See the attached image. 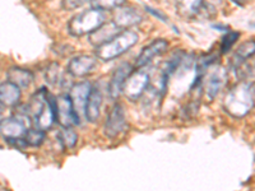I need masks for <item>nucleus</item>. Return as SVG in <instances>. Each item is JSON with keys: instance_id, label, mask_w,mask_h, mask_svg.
<instances>
[{"instance_id": "obj_1", "label": "nucleus", "mask_w": 255, "mask_h": 191, "mask_svg": "<svg viewBox=\"0 0 255 191\" xmlns=\"http://www.w3.org/2000/svg\"><path fill=\"white\" fill-rule=\"evenodd\" d=\"M56 97L50 95L46 87L38 88L26 104L31 124L42 131L50 130L55 122Z\"/></svg>"}, {"instance_id": "obj_2", "label": "nucleus", "mask_w": 255, "mask_h": 191, "mask_svg": "<svg viewBox=\"0 0 255 191\" xmlns=\"http://www.w3.org/2000/svg\"><path fill=\"white\" fill-rule=\"evenodd\" d=\"M254 107V83L240 82L235 84L223 98V108L234 117H244Z\"/></svg>"}, {"instance_id": "obj_3", "label": "nucleus", "mask_w": 255, "mask_h": 191, "mask_svg": "<svg viewBox=\"0 0 255 191\" xmlns=\"http://www.w3.org/2000/svg\"><path fill=\"white\" fill-rule=\"evenodd\" d=\"M138 41H139V35L136 32L131 29H124L106 44L96 47V58L97 60L100 59L102 61H111L129 51L131 47L135 46Z\"/></svg>"}, {"instance_id": "obj_4", "label": "nucleus", "mask_w": 255, "mask_h": 191, "mask_svg": "<svg viewBox=\"0 0 255 191\" xmlns=\"http://www.w3.org/2000/svg\"><path fill=\"white\" fill-rule=\"evenodd\" d=\"M106 23L105 12L91 6L83 12L76 14L68 23V32L73 37H82L86 35H92L100 27Z\"/></svg>"}, {"instance_id": "obj_5", "label": "nucleus", "mask_w": 255, "mask_h": 191, "mask_svg": "<svg viewBox=\"0 0 255 191\" xmlns=\"http://www.w3.org/2000/svg\"><path fill=\"white\" fill-rule=\"evenodd\" d=\"M151 83V76L144 70L131 72V74L125 81L123 92L129 101H138L143 96Z\"/></svg>"}, {"instance_id": "obj_6", "label": "nucleus", "mask_w": 255, "mask_h": 191, "mask_svg": "<svg viewBox=\"0 0 255 191\" xmlns=\"http://www.w3.org/2000/svg\"><path fill=\"white\" fill-rule=\"evenodd\" d=\"M55 122H59L61 126L69 127L81 124V117L74 111V107H73V103L68 93H64V95L56 97Z\"/></svg>"}, {"instance_id": "obj_7", "label": "nucleus", "mask_w": 255, "mask_h": 191, "mask_svg": "<svg viewBox=\"0 0 255 191\" xmlns=\"http://www.w3.org/2000/svg\"><path fill=\"white\" fill-rule=\"evenodd\" d=\"M128 122L125 110L120 103H115L109 112L104 125V134L110 139H115L127 130Z\"/></svg>"}, {"instance_id": "obj_8", "label": "nucleus", "mask_w": 255, "mask_h": 191, "mask_svg": "<svg viewBox=\"0 0 255 191\" xmlns=\"http://www.w3.org/2000/svg\"><path fill=\"white\" fill-rule=\"evenodd\" d=\"M227 81H229V76H227V70L225 68L218 64L209 67V74L204 81L207 97L209 99H215L218 93L222 91V88L226 86Z\"/></svg>"}, {"instance_id": "obj_9", "label": "nucleus", "mask_w": 255, "mask_h": 191, "mask_svg": "<svg viewBox=\"0 0 255 191\" xmlns=\"http://www.w3.org/2000/svg\"><path fill=\"white\" fill-rule=\"evenodd\" d=\"M143 20L142 13L135 8L130 5H122L116 8V12L114 13V24L119 29H129L130 27L139 24Z\"/></svg>"}, {"instance_id": "obj_10", "label": "nucleus", "mask_w": 255, "mask_h": 191, "mask_svg": "<svg viewBox=\"0 0 255 191\" xmlns=\"http://www.w3.org/2000/svg\"><path fill=\"white\" fill-rule=\"evenodd\" d=\"M97 67V58L93 55H77L69 61L67 68V72L69 76L74 77V78H83L87 77L88 74L95 70Z\"/></svg>"}, {"instance_id": "obj_11", "label": "nucleus", "mask_w": 255, "mask_h": 191, "mask_svg": "<svg viewBox=\"0 0 255 191\" xmlns=\"http://www.w3.org/2000/svg\"><path fill=\"white\" fill-rule=\"evenodd\" d=\"M131 72H133V67L129 63H123L116 68L115 72L113 73L110 82H109L108 87V92L111 99L119 98V96L123 92L125 81L128 79V77L130 76Z\"/></svg>"}, {"instance_id": "obj_12", "label": "nucleus", "mask_w": 255, "mask_h": 191, "mask_svg": "<svg viewBox=\"0 0 255 191\" xmlns=\"http://www.w3.org/2000/svg\"><path fill=\"white\" fill-rule=\"evenodd\" d=\"M91 90H92V83L88 81H83L74 84L70 88L69 93H68L73 103V107H74V111L78 113L79 117H81L82 113H84V107H86V103H87Z\"/></svg>"}, {"instance_id": "obj_13", "label": "nucleus", "mask_w": 255, "mask_h": 191, "mask_svg": "<svg viewBox=\"0 0 255 191\" xmlns=\"http://www.w3.org/2000/svg\"><path fill=\"white\" fill-rule=\"evenodd\" d=\"M27 122L18 119L17 116H10L8 119L0 121V134L5 140L8 139H20L26 135Z\"/></svg>"}, {"instance_id": "obj_14", "label": "nucleus", "mask_w": 255, "mask_h": 191, "mask_svg": "<svg viewBox=\"0 0 255 191\" xmlns=\"http://www.w3.org/2000/svg\"><path fill=\"white\" fill-rule=\"evenodd\" d=\"M168 49V41L165 38H157L152 41L151 44L143 47L140 54L136 58L135 65L138 68H144L145 65L151 63L154 58L162 55L163 52Z\"/></svg>"}, {"instance_id": "obj_15", "label": "nucleus", "mask_w": 255, "mask_h": 191, "mask_svg": "<svg viewBox=\"0 0 255 191\" xmlns=\"http://www.w3.org/2000/svg\"><path fill=\"white\" fill-rule=\"evenodd\" d=\"M102 92L100 90L99 86H92L90 96H88L87 103L84 107V117L90 122H96L99 120L100 115H101V107H102Z\"/></svg>"}, {"instance_id": "obj_16", "label": "nucleus", "mask_w": 255, "mask_h": 191, "mask_svg": "<svg viewBox=\"0 0 255 191\" xmlns=\"http://www.w3.org/2000/svg\"><path fill=\"white\" fill-rule=\"evenodd\" d=\"M6 79L9 83L17 86L19 90L28 88L33 81H35V74L29 69H24L20 67H12L6 73Z\"/></svg>"}, {"instance_id": "obj_17", "label": "nucleus", "mask_w": 255, "mask_h": 191, "mask_svg": "<svg viewBox=\"0 0 255 191\" xmlns=\"http://www.w3.org/2000/svg\"><path fill=\"white\" fill-rule=\"evenodd\" d=\"M20 97H22V92L17 86L9 83L8 81L0 83V103L3 104L4 107L19 104Z\"/></svg>"}, {"instance_id": "obj_18", "label": "nucleus", "mask_w": 255, "mask_h": 191, "mask_svg": "<svg viewBox=\"0 0 255 191\" xmlns=\"http://www.w3.org/2000/svg\"><path fill=\"white\" fill-rule=\"evenodd\" d=\"M122 29H119L118 27L114 24V22H109V23H105L104 26L100 27L96 32H93L92 35H90V41L91 44L95 45L96 47L101 46V45L106 44L108 41H110L111 38L115 37L118 33H120Z\"/></svg>"}, {"instance_id": "obj_19", "label": "nucleus", "mask_w": 255, "mask_h": 191, "mask_svg": "<svg viewBox=\"0 0 255 191\" xmlns=\"http://www.w3.org/2000/svg\"><path fill=\"white\" fill-rule=\"evenodd\" d=\"M254 50H255V45H254V41H247V42H244L236 52L234 54L231 59V67L232 69H235L238 68L239 65L241 64L247 63L250 58L254 56Z\"/></svg>"}, {"instance_id": "obj_20", "label": "nucleus", "mask_w": 255, "mask_h": 191, "mask_svg": "<svg viewBox=\"0 0 255 191\" xmlns=\"http://www.w3.org/2000/svg\"><path fill=\"white\" fill-rule=\"evenodd\" d=\"M58 139L64 148L73 149L78 143V134L74 130V127L61 126L58 134Z\"/></svg>"}, {"instance_id": "obj_21", "label": "nucleus", "mask_w": 255, "mask_h": 191, "mask_svg": "<svg viewBox=\"0 0 255 191\" xmlns=\"http://www.w3.org/2000/svg\"><path fill=\"white\" fill-rule=\"evenodd\" d=\"M45 79L51 86H61L64 81V73L58 63L50 64L45 70Z\"/></svg>"}, {"instance_id": "obj_22", "label": "nucleus", "mask_w": 255, "mask_h": 191, "mask_svg": "<svg viewBox=\"0 0 255 191\" xmlns=\"http://www.w3.org/2000/svg\"><path fill=\"white\" fill-rule=\"evenodd\" d=\"M23 139L26 140L27 147H40L41 144H44L45 139H46V133L38 130L36 127H29L27 129Z\"/></svg>"}, {"instance_id": "obj_23", "label": "nucleus", "mask_w": 255, "mask_h": 191, "mask_svg": "<svg viewBox=\"0 0 255 191\" xmlns=\"http://www.w3.org/2000/svg\"><path fill=\"white\" fill-rule=\"evenodd\" d=\"M239 38H240V33L238 31L227 32L226 35L222 37V41H221V52L222 54H229L230 50L238 42Z\"/></svg>"}, {"instance_id": "obj_24", "label": "nucleus", "mask_w": 255, "mask_h": 191, "mask_svg": "<svg viewBox=\"0 0 255 191\" xmlns=\"http://www.w3.org/2000/svg\"><path fill=\"white\" fill-rule=\"evenodd\" d=\"M206 4L203 1H184V3L179 4V9L180 13H184L186 15H194V14H199L202 12V9L204 8Z\"/></svg>"}, {"instance_id": "obj_25", "label": "nucleus", "mask_w": 255, "mask_h": 191, "mask_svg": "<svg viewBox=\"0 0 255 191\" xmlns=\"http://www.w3.org/2000/svg\"><path fill=\"white\" fill-rule=\"evenodd\" d=\"M145 10L151 13V14H153L154 17L159 18V19H162L163 22H166V23H167V18H166V15L162 14V13L159 12V10H156V9L151 8V6H145Z\"/></svg>"}, {"instance_id": "obj_26", "label": "nucleus", "mask_w": 255, "mask_h": 191, "mask_svg": "<svg viewBox=\"0 0 255 191\" xmlns=\"http://www.w3.org/2000/svg\"><path fill=\"white\" fill-rule=\"evenodd\" d=\"M84 1H79V3H76V1H67V3H64V6L65 8H78V6L83 5Z\"/></svg>"}]
</instances>
